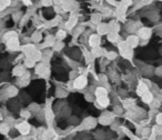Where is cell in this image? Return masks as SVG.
<instances>
[{
    "instance_id": "603a6c76",
    "label": "cell",
    "mask_w": 162,
    "mask_h": 140,
    "mask_svg": "<svg viewBox=\"0 0 162 140\" xmlns=\"http://www.w3.org/2000/svg\"><path fill=\"white\" fill-rule=\"evenodd\" d=\"M149 133H150V129H148V128H145V129L142 130V136L143 137H148Z\"/></svg>"
},
{
    "instance_id": "2e32d148",
    "label": "cell",
    "mask_w": 162,
    "mask_h": 140,
    "mask_svg": "<svg viewBox=\"0 0 162 140\" xmlns=\"http://www.w3.org/2000/svg\"><path fill=\"white\" fill-rule=\"evenodd\" d=\"M8 131H9V127H8L7 123H1L0 125V133L6 135V133H8Z\"/></svg>"
},
{
    "instance_id": "30bf717a",
    "label": "cell",
    "mask_w": 162,
    "mask_h": 140,
    "mask_svg": "<svg viewBox=\"0 0 162 140\" xmlns=\"http://www.w3.org/2000/svg\"><path fill=\"white\" fill-rule=\"evenodd\" d=\"M109 31H110V27H109V25H106V23H100V25L98 26V32H99L100 35L108 33Z\"/></svg>"
},
{
    "instance_id": "3957f363",
    "label": "cell",
    "mask_w": 162,
    "mask_h": 140,
    "mask_svg": "<svg viewBox=\"0 0 162 140\" xmlns=\"http://www.w3.org/2000/svg\"><path fill=\"white\" fill-rule=\"evenodd\" d=\"M140 38L138 36H134V35H131V36H129L128 38H127V44L129 45L130 48H135V47H138L140 44V40H139Z\"/></svg>"
},
{
    "instance_id": "cb8c5ba5",
    "label": "cell",
    "mask_w": 162,
    "mask_h": 140,
    "mask_svg": "<svg viewBox=\"0 0 162 140\" xmlns=\"http://www.w3.org/2000/svg\"><path fill=\"white\" fill-rule=\"evenodd\" d=\"M114 111H116L117 113H121V112H122V108L117 106V107H114Z\"/></svg>"
},
{
    "instance_id": "5b68a950",
    "label": "cell",
    "mask_w": 162,
    "mask_h": 140,
    "mask_svg": "<svg viewBox=\"0 0 162 140\" xmlns=\"http://www.w3.org/2000/svg\"><path fill=\"white\" fill-rule=\"evenodd\" d=\"M113 115L112 113H103L101 117H100V122H101L102 125H108V123H110V122H112V120H113Z\"/></svg>"
},
{
    "instance_id": "277c9868",
    "label": "cell",
    "mask_w": 162,
    "mask_h": 140,
    "mask_svg": "<svg viewBox=\"0 0 162 140\" xmlns=\"http://www.w3.org/2000/svg\"><path fill=\"white\" fill-rule=\"evenodd\" d=\"M148 91H149V87L147 86L143 81L139 82V85L137 87V94L142 97V96H143L144 94H147Z\"/></svg>"
},
{
    "instance_id": "e0dca14e",
    "label": "cell",
    "mask_w": 162,
    "mask_h": 140,
    "mask_svg": "<svg viewBox=\"0 0 162 140\" xmlns=\"http://www.w3.org/2000/svg\"><path fill=\"white\" fill-rule=\"evenodd\" d=\"M100 21H101V15H99V14H94L92 16V18H91V22L93 23H100Z\"/></svg>"
},
{
    "instance_id": "44dd1931",
    "label": "cell",
    "mask_w": 162,
    "mask_h": 140,
    "mask_svg": "<svg viewBox=\"0 0 162 140\" xmlns=\"http://www.w3.org/2000/svg\"><path fill=\"white\" fill-rule=\"evenodd\" d=\"M156 121L158 125L162 126V113H157V117H156Z\"/></svg>"
},
{
    "instance_id": "d4e9b609",
    "label": "cell",
    "mask_w": 162,
    "mask_h": 140,
    "mask_svg": "<svg viewBox=\"0 0 162 140\" xmlns=\"http://www.w3.org/2000/svg\"><path fill=\"white\" fill-rule=\"evenodd\" d=\"M132 140H140V139H138V138H133Z\"/></svg>"
},
{
    "instance_id": "8992f818",
    "label": "cell",
    "mask_w": 162,
    "mask_h": 140,
    "mask_svg": "<svg viewBox=\"0 0 162 140\" xmlns=\"http://www.w3.org/2000/svg\"><path fill=\"white\" fill-rule=\"evenodd\" d=\"M7 47L10 50H17L19 48V40L17 37H14L12 39H10L9 41H7Z\"/></svg>"
},
{
    "instance_id": "5bb4252c",
    "label": "cell",
    "mask_w": 162,
    "mask_h": 140,
    "mask_svg": "<svg viewBox=\"0 0 162 140\" xmlns=\"http://www.w3.org/2000/svg\"><path fill=\"white\" fill-rule=\"evenodd\" d=\"M76 23H77V18H76V17H71V18L68 20V22H67L66 26H67L68 29H71L73 26H76Z\"/></svg>"
},
{
    "instance_id": "7a4b0ae2",
    "label": "cell",
    "mask_w": 162,
    "mask_h": 140,
    "mask_svg": "<svg viewBox=\"0 0 162 140\" xmlns=\"http://www.w3.org/2000/svg\"><path fill=\"white\" fill-rule=\"evenodd\" d=\"M151 35H152V30L150 28L142 27L138 30V37L141 38V39H143V40H148L149 38L151 37Z\"/></svg>"
},
{
    "instance_id": "52a82bcc",
    "label": "cell",
    "mask_w": 162,
    "mask_h": 140,
    "mask_svg": "<svg viewBox=\"0 0 162 140\" xmlns=\"http://www.w3.org/2000/svg\"><path fill=\"white\" fill-rule=\"evenodd\" d=\"M18 131L23 136L28 135V132L30 131V125L27 122H21L18 126Z\"/></svg>"
},
{
    "instance_id": "4fadbf2b",
    "label": "cell",
    "mask_w": 162,
    "mask_h": 140,
    "mask_svg": "<svg viewBox=\"0 0 162 140\" xmlns=\"http://www.w3.org/2000/svg\"><path fill=\"white\" fill-rule=\"evenodd\" d=\"M108 39L111 41V42H117V41L119 40V36H118L117 32H110V33L108 35Z\"/></svg>"
},
{
    "instance_id": "ac0fdd59",
    "label": "cell",
    "mask_w": 162,
    "mask_h": 140,
    "mask_svg": "<svg viewBox=\"0 0 162 140\" xmlns=\"http://www.w3.org/2000/svg\"><path fill=\"white\" fill-rule=\"evenodd\" d=\"M66 37V32L63 30H59V31L57 32V39H59V40H62L63 38Z\"/></svg>"
},
{
    "instance_id": "ffe728a7",
    "label": "cell",
    "mask_w": 162,
    "mask_h": 140,
    "mask_svg": "<svg viewBox=\"0 0 162 140\" xmlns=\"http://www.w3.org/2000/svg\"><path fill=\"white\" fill-rule=\"evenodd\" d=\"M154 73L157 75L158 77H161L162 78V66L156 68V70H154Z\"/></svg>"
},
{
    "instance_id": "9c48e42d",
    "label": "cell",
    "mask_w": 162,
    "mask_h": 140,
    "mask_svg": "<svg viewBox=\"0 0 162 140\" xmlns=\"http://www.w3.org/2000/svg\"><path fill=\"white\" fill-rule=\"evenodd\" d=\"M97 102L100 107L106 108L107 106H109V104H110V100H109V98H108L107 96H104V97H99V98H97Z\"/></svg>"
},
{
    "instance_id": "6da1fadb",
    "label": "cell",
    "mask_w": 162,
    "mask_h": 140,
    "mask_svg": "<svg viewBox=\"0 0 162 140\" xmlns=\"http://www.w3.org/2000/svg\"><path fill=\"white\" fill-rule=\"evenodd\" d=\"M87 77L86 76H79V77L76 78V80L73 82V86L76 89H84V87L87 86Z\"/></svg>"
},
{
    "instance_id": "ba28073f",
    "label": "cell",
    "mask_w": 162,
    "mask_h": 140,
    "mask_svg": "<svg viewBox=\"0 0 162 140\" xmlns=\"http://www.w3.org/2000/svg\"><path fill=\"white\" fill-rule=\"evenodd\" d=\"M100 44V36L99 35H92V36H90L89 38V45L91 46V47H98Z\"/></svg>"
},
{
    "instance_id": "484cf974",
    "label": "cell",
    "mask_w": 162,
    "mask_h": 140,
    "mask_svg": "<svg viewBox=\"0 0 162 140\" xmlns=\"http://www.w3.org/2000/svg\"><path fill=\"white\" fill-rule=\"evenodd\" d=\"M161 92H162V89H161Z\"/></svg>"
},
{
    "instance_id": "7402d4cb",
    "label": "cell",
    "mask_w": 162,
    "mask_h": 140,
    "mask_svg": "<svg viewBox=\"0 0 162 140\" xmlns=\"http://www.w3.org/2000/svg\"><path fill=\"white\" fill-rule=\"evenodd\" d=\"M21 117L29 118L30 117V111H29V110H22V111H21Z\"/></svg>"
},
{
    "instance_id": "7c38bea8",
    "label": "cell",
    "mask_w": 162,
    "mask_h": 140,
    "mask_svg": "<svg viewBox=\"0 0 162 140\" xmlns=\"http://www.w3.org/2000/svg\"><path fill=\"white\" fill-rule=\"evenodd\" d=\"M107 94H108V91H107L106 88H103V87H98L97 89H96V91H94V95L97 96V98H99V97H104V96H107Z\"/></svg>"
},
{
    "instance_id": "d6986e66",
    "label": "cell",
    "mask_w": 162,
    "mask_h": 140,
    "mask_svg": "<svg viewBox=\"0 0 162 140\" xmlns=\"http://www.w3.org/2000/svg\"><path fill=\"white\" fill-rule=\"evenodd\" d=\"M107 58L109 59V60H113V59L117 58V54L114 51H110V52L107 54Z\"/></svg>"
},
{
    "instance_id": "9a60e30c",
    "label": "cell",
    "mask_w": 162,
    "mask_h": 140,
    "mask_svg": "<svg viewBox=\"0 0 162 140\" xmlns=\"http://www.w3.org/2000/svg\"><path fill=\"white\" fill-rule=\"evenodd\" d=\"M150 104H151V108L152 109H158L162 104H161V101L158 99V98H154V99L152 100V102H151Z\"/></svg>"
},
{
    "instance_id": "8fae6325",
    "label": "cell",
    "mask_w": 162,
    "mask_h": 140,
    "mask_svg": "<svg viewBox=\"0 0 162 140\" xmlns=\"http://www.w3.org/2000/svg\"><path fill=\"white\" fill-rule=\"evenodd\" d=\"M141 98H142V101H143L144 104H151L152 100L154 99V98H153V94L152 92H150V91H148L147 94H144Z\"/></svg>"
}]
</instances>
